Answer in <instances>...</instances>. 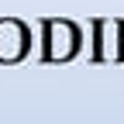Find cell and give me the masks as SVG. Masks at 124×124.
I'll list each match as a JSON object with an SVG mask.
<instances>
[{"label": "cell", "mask_w": 124, "mask_h": 124, "mask_svg": "<svg viewBox=\"0 0 124 124\" xmlns=\"http://www.w3.org/2000/svg\"><path fill=\"white\" fill-rule=\"evenodd\" d=\"M45 31H48V59H69L72 48H76L72 24L59 21V24H45Z\"/></svg>", "instance_id": "1"}, {"label": "cell", "mask_w": 124, "mask_h": 124, "mask_svg": "<svg viewBox=\"0 0 124 124\" xmlns=\"http://www.w3.org/2000/svg\"><path fill=\"white\" fill-rule=\"evenodd\" d=\"M24 45H28V35H24V28L17 21H4V24H0V59H4V62L21 59Z\"/></svg>", "instance_id": "2"}]
</instances>
